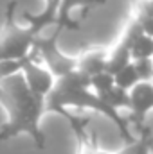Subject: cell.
<instances>
[{"instance_id":"obj_4","label":"cell","mask_w":153,"mask_h":154,"mask_svg":"<svg viewBox=\"0 0 153 154\" xmlns=\"http://www.w3.org/2000/svg\"><path fill=\"white\" fill-rule=\"evenodd\" d=\"M61 31L56 29L50 38H45V39H41L36 36L34 38V43H33V48L38 52L40 61L45 65V68L52 74L54 79H60V77L70 74L72 70H76V66H77L76 57H69V56H65L58 48L56 39H58V34Z\"/></svg>"},{"instance_id":"obj_10","label":"cell","mask_w":153,"mask_h":154,"mask_svg":"<svg viewBox=\"0 0 153 154\" xmlns=\"http://www.w3.org/2000/svg\"><path fill=\"white\" fill-rule=\"evenodd\" d=\"M60 2H61V0H47V5H45L43 13H40V14H36V16H34V14H29V13L24 14L25 20L29 22L27 27H29L36 36H38L47 25H50V23L56 22L58 9H60Z\"/></svg>"},{"instance_id":"obj_1","label":"cell","mask_w":153,"mask_h":154,"mask_svg":"<svg viewBox=\"0 0 153 154\" xmlns=\"http://www.w3.org/2000/svg\"><path fill=\"white\" fill-rule=\"evenodd\" d=\"M69 106L103 113L117 125V129L121 131V136L124 138L126 143L135 142L124 116H121L115 109L106 106L97 93L90 91V77L85 75L79 70H72L70 74L56 79L50 93L45 97V111H56L61 115V111L67 109Z\"/></svg>"},{"instance_id":"obj_3","label":"cell","mask_w":153,"mask_h":154,"mask_svg":"<svg viewBox=\"0 0 153 154\" xmlns=\"http://www.w3.org/2000/svg\"><path fill=\"white\" fill-rule=\"evenodd\" d=\"M18 0H11L4 13V25L0 31V63L2 61H22L33 52L36 34L29 27H20L15 22Z\"/></svg>"},{"instance_id":"obj_13","label":"cell","mask_w":153,"mask_h":154,"mask_svg":"<svg viewBox=\"0 0 153 154\" xmlns=\"http://www.w3.org/2000/svg\"><path fill=\"white\" fill-rule=\"evenodd\" d=\"M130 57H132V61H137V59H150V57H153V38L146 36V34L137 36V39H135L133 45H132Z\"/></svg>"},{"instance_id":"obj_8","label":"cell","mask_w":153,"mask_h":154,"mask_svg":"<svg viewBox=\"0 0 153 154\" xmlns=\"http://www.w3.org/2000/svg\"><path fill=\"white\" fill-rule=\"evenodd\" d=\"M106 0H61L60 2V9H58V16H56V29L63 31V29H69V31H74V25L70 22V18L76 14L77 20L83 23L85 16L88 14V11L92 7H97V5H103Z\"/></svg>"},{"instance_id":"obj_12","label":"cell","mask_w":153,"mask_h":154,"mask_svg":"<svg viewBox=\"0 0 153 154\" xmlns=\"http://www.w3.org/2000/svg\"><path fill=\"white\" fill-rule=\"evenodd\" d=\"M114 79H115V86L121 88V90H126V91H130L135 84L141 82L139 74H137L133 63H128L124 68H121V70L114 75Z\"/></svg>"},{"instance_id":"obj_2","label":"cell","mask_w":153,"mask_h":154,"mask_svg":"<svg viewBox=\"0 0 153 154\" xmlns=\"http://www.w3.org/2000/svg\"><path fill=\"white\" fill-rule=\"evenodd\" d=\"M13 100L7 108L9 122L0 129V142H7L18 134H29L38 149L45 147V134L40 129V118L45 111V99L31 93L24 79L9 91Z\"/></svg>"},{"instance_id":"obj_7","label":"cell","mask_w":153,"mask_h":154,"mask_svg":"<svg viewBox=\"0 0 153 154\" xmlns=\"http://www.w3.org/2000/svg\"><path fill=\"white\" fill-rule=\"evenodd\" d=\"M153 108V82L141 81L130 90V116L124 118L128 125H141L144 124V115Z\"/></svg>"},{"instance_id":"obj_18","label":"cell","mask_w":153,"mask_h":154,"mask_svg":"<svg viewBox=\"0 0 153 154\" xmlns=\"http://www.w3.org/2000/svg\"><path fill=\"white\" fill-rule=\"evenodd\" d=\"M86 154H97V152H96L94 149H88V151H86Z\"/></svg>"},{"instance_id":"obj_9","label":"cell","mask_w":153,"mask_h":154,"mask_svg":"<svg viewBox=\"0 0 153 154\" xmlns=\"http://www.w3.org/2000/svg\"><path fill=\"white\" fill-rule=\"evenodd\" d=\"M106 59H108V54H106L105 50H88V52H85L81 57H77L76 70L83 72L85 75L92 77V75H96V74L105 72V68H106Z\"/></svg>"},{"instance_id":"obj_5","label":"cell","mask_w":153,"mask_h":154,"mask_svg":"<svg viewBox=\"0 0 153 154\" xmlns=\"http://www.w3.org/2000/svg\"><path fill=\"white\" fill-rule=\"evenodd\" d=\"M38 61H40L38 52L33 48V52L29 54V57H25L22 61V70L20 72H22V79H24L27 90L31 93L45 99L50 93L56 79L52 77V74L45 66H41Z\"/></svg>"},{"instance_id":"obj_16","label":"cell","mask_w":153,"mask_h":154,"mask_svg":"<svg viewBox=\"0 0 153 154\" xmlns=\"http://www.w3.org/2000/svg\"><path fill=\"white\" fill-rule=\"evenodd\" d=\"M133 18L139 22L142 34H146V36L153 38V18H150V16H139V14H135Z\"/></svg>"},{"instance_id":"obj_6","label":"cell","mask_w":153,"mask_h":154,"mask_svg":"<svg viewBox=\"0 0 153 154\" xmlns=\"http://www.w3.org/2000/svg\"><path fill=\"white\" fill-rule=\"evenodd\" d=\"M142 31H141V25L135 18L130 20V23L126 25V31L122 34V38L119 39V43L115 45V48L108 54V59H106V68L105 72L115 75L121 68H124L128 63H132V57H130V50H132V45L133 41L137 39V36H141Z\"/></svg>"},{"instance_id":"obj_17","label":"cell","mask_w":153,"mask_h":154,"mask_svg":"<svg viewBox=\"0 0 153 154\" xmlns=\"http://www.w3.org/2000/svg\"><path fill=\"white\" fill-rule=\"evenodd\" d=\"M137 14L153 18V0H139L137 2Z\"/></svg>"},{"instance_id":"obj_15","label":"cell","mask_w":153,"mask_h":154,"mask_svg":"<svg viewBox=\"0 0 153 154\" xmlns=\"http://www.w3.org/2000/svg\"><path fill=\"white\" fill-rule=\"evenodd\" d=\"M139 79L141 81H153V57L150 59H137V61H132Z\"/></svg>"},{"instance_id":"obj_14","label":"cell","mask_w":153,"mask_h":154,"mask_svg":"<svg viewBox=\"0 0 153 154\" xmlns=\"http://www.w3.org/2000/svg\"><path fill=\"white\" fill-rule=\"evenodd\" d=\"M114 86H115V79L108 72H101V74H96V75L90 77V88L97 95H103V93L110 91Z\"/></svg>"},{"instance_id":"obj_11","label":"cell","mask_w":153,"mask_h":154,"mask_svg":"<svg viewBox=\"0 0 153 154\" xmlns=\"http://www.w3.org/2000/svg\"><path fill=\"white\" fill-rule=\"evenodd\" d=\"M99 97H101V100L106 106H110L115 111L117 109H122V108L130 109V91H126V90H121V88L114 86L110 91H106V93H103Z\"/></svg>"}]
</instances>
